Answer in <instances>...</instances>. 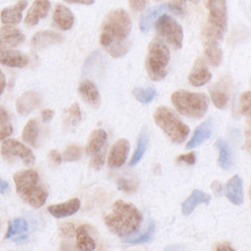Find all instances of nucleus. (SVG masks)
<instances>
[{
	"label": "nucleus",
	"instance_id": "43",
	"mask_svg": "<svg viewBox=\"0 0 251 251\" xmlns=\"http://www.w3.org/2000/svg\"><path fill=\"white\" fill-rule=\"evenodd\" d=\"M129 6L130 8L135 11V12H140L142 10H144L146 4H147V0H128Z\"/></svg>",
	"mask_w": 251,
	"mask_h": 251
},
{
	"label": "nucleus",
	"instance_id": "27",
	"mask_svg": "<svg viewBox=\"0 0 251 251\" xmlns=\"http://www.w3.org/2000/svg\"><path fill=\"white\" fill-rule=\"evenodd\" d=\"M107 140V133L104 129L98 128L91 132L87 145H86V153L89 155H93L99 150H101Z\"/></svg>",
	"mask_w": 251,
	"mask_h": 251
},
{
	"label": "nucleus",
	"instance_id": "50",
	"mask_svg": "<svg viewBox=\"0 0 251 251\" xmlns=\"http://www.w3.org/2000/svg\"><path fill=\"white\" fill-rule=\"evenodd\" d=\"M9 188V183L0 178V193H5Z\"/></svg>",
	"mask_w": 251,
	"mask_h": 251
},
{
	"label": "nucleus",
	"instance_id": "3",
	"mask_svg": "<svg viewBox=\"0 0 251 251\" xmlns=\"http://www.w3.org/2000/svg\"><path fill=\"white\" fill-rule=\"evenodd\" d=\"M13 179L18 195L26 204L33 208H39L45 203L48 191L36 171H20L13 176Z\"/></svg>",
	"mask_w": 251,
	"mask_h": 251
},
{
	"label": "nucleus",
	"instance_id": "8",
	"mask_svg": "<svg viewBox=\"0 0 251 251\" xmlns=\"http://www.w3.org/2000/svg\"><path fill=\"white\" fill-rule=\"evenodd\" d=\"M1 154L6 160L10 162L12 159L18 158L25 166H31L35 162V157L32 151L24 143L16 139L4 140L1 146Z\"/></svg>",
	"mask_w": 251,
	"mask_h": 251
},
{
	"label": "nucleus",
	"instance_id": "42",
	"mask_svg": "<svg viewBox=\"0 0 251 251\" xmlns=\"http://www.w3.org/2000/svg\"><path fill=\"white\" fill-rule=\"evenodd\" d=\"M195 153L194 152H190L184 155H179L176 158V162L178 163H185L188 165H193L195 163Z\"/></svg>",
	"mask_w": 251,
	"mask_h": 251
},
{
	"label": "nucleus",
	"instance_id": "25",
	"mask_svg": "<svg viewBox=\"0 0 251 251\" xmlns=\"http://www.w3.org/2000/svg\"><path fill=\"white\" fill-rule=\"evenodd\" d=\"M79 93L83 100L93 107H98L100 104V96L96 85L90 80H83L78 87Z\"/></svg>",
	"mask_w": 251,
	"mask_h": 251
},
{
	"label": "nucleus",
	"instance_id": "5",
	"mask_svg": "<svg viewBox=\"0 0 251 251\" xmlns=\"http://www.w3.org/2000/svg\"><path fill=\"white\" fill-rule=\"evenodd\" d=\"M156 125L174 143H181L189 133V127L178 119L176 113L165 106L158 107L153 115Z\"/></svg>",
	"mask_w": 251,
	"mask_h": 251
},
{
	"label": "nucleus",
	"instance_id": "31",
	"mask_svg": "<svg viewBox=\"0 0 251 251\" xmlns=\"http://www.w3.org/2000/svg\"><path fill=\"white\" fill-rule=\"evenodd\" d=\"M38 132H39V127H38L37 122L35 120H29L26 123L25 126L24 127L22 137L25 143L35 147L37 142Z\"/></svg>",
	"mask_w": 251,
	"mask_h": 251
},
{
	"label": "nucleus",
	"instance_id": "34",
	"mask_svg": "<svg viewBox=\"0 0 251 251\" xmlns=\"http://www.w3.org/2000/svg\"><path fill=\"white\" fill-rule=\"evenodd\" d=\"M132 94L139 102L147 104L154 99L156 90L153 87H136L132 90Z\"/></svg>",
	"mask_w": 251,
	"mask_h": 251
},
{
	"label": "nucleus",
	"instance_id": "12",
	"mask_svg": "<svg viewBox=\"0 0 251 251\" xmlns=\"http://www.w3.org/2000/svg\"><path fill=\"white\" fill-rule=\"evenodd\" d=\"M41 104L40 96L37 92L28 90L21 94L16 101V108L20 115L26 116L35 109H37Z\"/></svg>",
	"mask_w": 251,
	"mask_h": 251
},
{
	"label": "nucleus",
	"instance_id": "47",
	"mask_svg": "<svg viewBox=\"0 0 251 251\" xmlns=\"http://www.w3.org/2000/svg\"><path fill=\"white\" fill-rule=\"evenodd\" d=\"M211 187H212V189H213V191H214V193H215L216 195H220L221 192H222V190H223V185H222V183L219 182V181H217V180H215V181L212 182Z\"/></svg>",
	"mask_w": 251,
	"mask_h": 251
},
{
	"label": "nucleus",
	"instance_id": "41",
	"mask_svg": "<svg viewBox=\"0 0 251 251\" xmlns=\"http://www.w3.org/2000/svg\"><path fill=\"white\" fill-rule=\"evenodd\" d=\"M59 230H60V234L64 237L73 238L74 236H75V228L74 224L72 223L66 222L61 224L59 226Z\"/></svg>",
	"mask_w": 251,
	"mask_h": 251
},
{
	"label": "nucleus",
	"instance_id": "54",
	"mask_svg": "<svg viewBox=\"0 0 251 251\" xmlns=\"http://www.w3.org/2000/svg\"><path fill=\"white\" fill-rule=\"evenodd\" d=\"M157 1H159V0H157Z\"/></svg>",
	"mask_w": 251,
	"mask_h": 251
},
{
	"label": "nucleus",
	"instance_id": "22",
	"mask_svg": "<svg viewBox=\"0 0 251 251\" xmlns=\"http://www.w3.org/2000/svg\"><path fill=\"white\" fill-rule=\"evenodd\" d=\"M0 63L7 67L24 68L28 64V57L18 50H5L0 52Z\"/></svg>",
	"mask_w": 251,
	"mask_h": 251
},
{
	"label": "nucleus",
	"instance_id": "1",
	"mask_svg": "<svg viewBox=\"0 0 251 251\" xmlns=\"http://www.w3.org/2000/svg\"><path fill=\"white\" fill-rule=\"evenodd\" d=\"M131 21L124 9L111 11L105 18L100 34V43L113 57H121L129 49L126 40L131 30Z\"/></svg>",
	"mask_w": 251,
	"mask_h": 251
},
{
	"label": "nucleus",
	"instance_id": "45",
	"mask_svg": "<svg viewBox=\"0 0 251 251\" xmlns=\"http://www.w3.org/2000/svg\"><path fill=\"white\" fill-rule=\"evenodd\" d=\"M245 148L249 153H251V118L249 120L248 126L245 132Z\"/></svg>",
	"mask_w": 251,
	"mask_h": 251
},
{
	"label": "nucleus",
	"instance_id": "39",
	"mask_svg": "<svg viewBox=\"0 0 251 251\" xmlns=\"http://www.w3.org/2000/svg\"><path fill=\"white\" fill-rule=\"evenodd\" d=\"M118 188L125 192H133L136 190L137 185L134 180H130L125 177H120L117 181Z\"/></svg>",
	"mask_w": 251,
	"mask_h": 251
},
{
	"label": "nucleus",
	"instance_id": "20",
	"mask_svg": "<svg viewBox=\"0 0 251 251\" xmlns=\"http://www.w3.org/2000/svg\"><path fill=\"white\" fill-rule=\"evenodd\" d=\"M80 208V201L77 198L70 199L66 202L51 205L48 207V212L55 218H65L75 214Z\"/></svg>",
	"mask_w": 251,
	"mask_h": 251
},
{
	"label": "nucleus",
	"instance_id": "46",
	"mask_svg": "<svg viewBox=\"0 0 251 251\" xmlns=\"http://www.w3.org/2000/svg\"><path fill=\"white\" fill-rule=\"evenodd\" d=\"M54 116V111L51 109H44L41 111V118L43 122H49Z\"/></svg>",
	"mask_w": 251,
	"mask_h": 251
},
{
	"label": "nucleus",
	"instance_id": "15",
	"mask_svg": "<svg viewBox=\"0 0 251 251\" xmlns=\"http://www.w3.org/2000/svg\"><path fill=\"white\" fill-rule=\"evenodd\" d=\"M63 40H64V37L56 31L42 30V31L36 32L32 36L30 44L34 50H41L50 45L60 43Z\"/></svg>",
	"mask_w": 251,
	"mask_h": 251
},
{
	"label": "nucleus",
	"instance_id": "40",
	"mask_svg": "<svg viewBox=\"0 0 251 251\" xmlns=\"http://www.w3.org/2000/svg\"><path fill=\"white\" fill-rule=\"evenodd\" d=\"M104 163H105V150L102 148L101 150L93 154V157L91 158V161H90V166L94 170H99L103 167Z\"/></svg>",
	"mask_w": 251,
	"mask_h": 251
},
{
	"label": "nucleus",
	"instance_id": "23",
	"mask_svg": "<svg viewBox=\"0 0 251 251\" xmlns=\"http://www.w3.org/2000/svg\"><path fill=\"white\" fill-rule=\"evenodd\" d=\"M210 200L211 196L208 193L199 189H194L192 193L182 202L181 212L184 216H188L193 212L194 208L198 204H208Z\"/></svg>",
	"mask_w": 251,
	"mask_h": 251
},
{
	"label": "nucleus",
	"instance_id": "51",
	"mask_svg": "<svg viewBox=\"0 0 251 251\" xmlns=\"http://www.w3.org/2000/svg\"><path fill=\"white\" fill-rule=\"evenodd\" d=\"M215 248L217 249V250H233V248L230 246V245H228L227 243H225V244H223V243H220L219 245H217V246H215Z\"/></svg>",
	"mask_w": 251,
	"mask_h": 251
},
{
	"label": "nucleus",
	"instance_id": "10",
	"mask_svg": "<svg viewBox=\"0 0 251 251\" xmlns=\"http://www.w3.org/2000/svg\"><path fill=\"white\" fill-rule=\"evenodd\" d=\"M166 11L172 12L176 15H181L183 10L180 5L178 4H174V3H164L160 4L158 6L152 7L149 10H147L140 18V23H139V27L141 31L145 32L150 29L152 26L153 23L158 19V17L165 13Z\"/></svg>",
	"mask_w": 251,
	"mask_h": 251
},
{
	"label": "nucleus",
	"instance_id": "4",
	"mask_svg": "<svg viewBox=\"0 0 251 251\" xmlns=\"http://www.w3.org/2000/svg\"><path fill=\"white\" fill-rule=\"evenodd\" d=\"M175 108L182 116L191 119L202 118L207 112L209 101L204 93L177 90L172 94Z\"/></svg>",
	"mask_w": 251,
	"mask_h": 251
},
{
	"label": "nucleus",
	"instance_id": "38",
	"mask_svg": "<svg viewBox=\"0 0 251 251\" xmlns=\"http://www.w3.org/2000/svg\"><path fill=\"white\" fill-rule=\"evenodd\" d=\"M81 118L79 106L77 103H74L68 110V121L70 125L76 126Z\"/></svg>",
	"mask_w": 251,
	"mask_h": 251
},
{
	"label": "nucleus",
	"instance_id": "24",
	"mask_svg": "<svg viewBox=\"0 0 251 251\" xmlns=\"http://www.w3.org/2000/svg\"><path fill=\"white\" fill-rule=\"evenodd\" d=\"M209 91L214 105L219 109H224L228 102L227 84L223 80L219 81L218 83L213 84Z\"/></svg>",
	"mask_w": 251,
	"mask_h": 251
},
{
	"label": "nucleus",
	"instance_id": "2",
	"mask_svg": "<svg viewBox=\"0 0 251 251\" xmlns=\"http://www.w3.org/2000/svg\"><path fill=\"white\" fill-rule=\"evenodd\" d=\"M142 222V215L131 203L118 200L112 211L104 218L108 228L119 236H128L137 231Z\"/></svg>",
	"mask_w": 251,
	"mask_h": 251
},
{
	"label": "nucleus",
	"instance_id": "17",
	"mask_svg": "<svg viewBox=\"0 0 251 251\" xmlns=\"http://www.w3.org/2000/svg\"><path fill=\"white\" fill-rule=\"evenodd\" d=\"M211 77L212 75L208 70L205 61L202 58H198L188 75L189 83L193 86H201L207 83Z\"/></svg>",
	"mask_w": 251,
	"mask_h": 251
},
{
	"label": "nucleus",
	"instance_id": "33",
	"mask_svg": "<svg viewBox=\"0 0 251 251\" xmlns=\"http://www.w3.org/2000/svg\"><path fill=\"white\" fill-rule=\"evenodd\" d=\"M13 132L12 123L6 109L0 106V141L6 139Z\"/></svg>",
	"mask_w": 251,
	"mask_h": 251
},
{
	"label": "nucleus",
	"instance_id": "18",
	"mask_svg": "<svg viewBox=\"0 0 251 251\" xmlns=\"http://www.w3.org/2000/svg\"><path fill=\"white\" fill-rule=\"evenodd\" d=\"M224 192L226 198L234 205L243 203V183L239 176H233L225 185Z\"/></svg>",
	"mask_w": 251,
	"mask_h": 251
},
{
	"label": "nucleus",
	"instance_id": "28",
	"mask_svg": "<svg viewBox=\"0 0 251 251\" xmlns=\"http://www.w3.org/2000/svg\"><path fill=\"white\" fill-rule=\"evenodd\" d=\"M205 54L208 58L210 64L214 67H217L222 62L223 52L218 43L217 39L213 38H205Z\"/></svg>",
	"mask_w": 251,
	"mask_h": 251
},
{
	"label": "nucleus",
	"instance_id": "7",
	"mask_svg": "<svg viewBox=\"0 0 251 251\" xmlns=\"http://www.w3.org/2000/svg\"><path fill=\"white\" fill-rule=\"evenodd\" d=\"M155 26L159 35L163 37L168 43H170L174 48L178 49L182 46V27L174 18L164 14L158 17Z\"/></svg>",
	"mask_w": 251,
	"mask_h": 251
},
{
	"label": "nucleus",
	"instance_id": "26",
	"mask_svg": "<svg viewBox=\"0 0 251 251\" xmlns=\"http://www.w3.org/2000/svg\"><path fill=\"white\" fill-rule=\"evenodd\" d=\"M75 237H76V247L79 250L90 251L94 250L96 247L94 239L88 232V226L85 225L79 226L75 229Z\"/></svg>",
	"mask_w": 251,
	"mask_h": 251
},
{
	"label": "nucleus",
	"instance_id": "36",
	"mask_svg": "<svg viewBox=\"0 0 251 251\" xmlns=\"http://www.w3.org/2000/svg\"><path fill=\"white\" fill-rule=\"evenodd\" d=\"M239 111L242 115L251 118V91H245L239 99Z\"/></svg>",
	"mask_w": 251,
	"mask_h": 251
},
{
	"label": "nucleus",
	"instance_id": "21",
	"mask_svg": "<svg viewBox=\"0 0 251 251\" xmlns=\"http://www.w3.org/2000/svg\"><path fill=\"white\" fill-rule=\"evenodd\" d=\"M27 2L20 0L17 4L6 7L1 11V22L5 25H16L22 21L23 11L26 8Z\"/></svg>",
	"mask_w": 251,
	"mask_h": 251
},
{
	"label": "nucleus",
	"instance_id": "9",
	"mask_svg": "<svg viewBox=\"0 0 251 251\" xmlns=\"http://www.w3.org/2000/svg\"><path fill=\"white\" fill-rule=\"evenodd\" d=\"M206 7L210 13L208 24L225 32L227 22L226 0H206Z\"/></svg>",
	"mask_w": 251,
	"mask_h": 251
},
{
	"label": "nucleus",
	"instance_id": "30",
	"mask_svg": "<svg viewBox=\"0 0 251 251\" xmlns=\"http://www.w3.org/2000/svg\"><path fill=\"white\" fill-rule=\"evenodd\" d=\"M216 146L219 150L218 164L223 170H229L232 164L231 151L228 144L223 139H218Z\"/></svg>",
	"mask_w": 251,
	"mask_h": 251
},
{
	"label": "nucleus",
	"instance_id": "49",
	"mask_svg": "<svg viewBox=\"0 0 251 251\" xmlns=\"http://www.w3.org/2000/svg\"><path fill=\"white\" fill-rule=\"evenodd\" d=\"M68 3H76V4H84L91 5L94 3V0H65Z\"/></svg>",
	"mask_w": 251,
	"mask_h": 251
},
{
	"label": "nucleus",
	"instance_id": "16",
	"mask_svg": "<svg viewBox=\"0 0 251 251\" xmlns=\"http://www.w3.org/2000/svg\"><path fill=\"white\" fill-rule=\"evenodd\" d=\"M214 126H214L213 119H208L204 121L202 124H200V126H198L195 128L191 139L187 142L186 148L193 149L196 146L205 142L207 139H209L213 134Z\"/></svg>",
	"mask_w": 251,
	"mask_h": 251
},
{
	"label": "nucleus",
	"instance_id": "13",
	"mask_svg": "<svg viewBox=\"0 0 251 251\" xmlns=\"http://www.w3.org/2000/svg\"><path fill=\"white\" fill-rule=\"evenodd\" d=\"M129 151V143L126 138L119 139L111 148L108 165L111 168H119L125 164L126 161Z\"/></svg>",
	"mask_w": 251,
	"mask_h": 251
},
{
	"label": "nucleus",
	"instance_id": "29",
	"mask_svg": "<svg viewBox=\"0 0 251 251\" xmlns=\"http://www.w3.org/2000/svg\"><path fill=\"white\" fill-rule=\"evenodd\" d=\"M149 142V132L146 126H143L139 132L138 138H137V144H136V148L134 150V153L131 157V160L129 162L130 166H134L136 165L140 159L143 157L145 150L147 148Z\"/></svg>",
	"mask_w": 251,
	"mask_h": 251
},
{
	"label": "nucleus",
	"instance_id": "37",
	"mask_svg": "<svg viewBox=\"0 0 251 251\" xmlns=\"http://www.w3.org/2000/svg\"><path fill=\"white\" fill-rule=\"evenodd\" d=\"M80 157H81V148L77 145L72 144L66 148V150L63 153L62 159L67 162H73V161L78 160Z\"/></svg>",
	"mask_w": 251,
	"mask_h": 251
},
{
	"label": "nucleus",
	"instance_id": "48",
	"mask_svg": "<svg viewBox=\"0 0 251 251\" xmlns=\"http://www.w3.org/2000/svg\"><path fill=\"white\" fill-rule=\"evenodd\" d=\"M6 86V78L3 72L0 70V95L3 93Z\"/></svg>",
	"mask_w": 251,
	"mask_h": 251
},
{
	"label": "nucleus",
	"instance_id": "53",
	"mask_svg": "<svg viewBox=\"0 0 251 251\" xmlns=\"http://www.w3.org/2000/svg\"><path fill=\"white\" fill-rule=\"evenodd\" d=\"M250 198H251V186H250Z\"/></svg>",
	"mask_w": 251,
	"mask_h": 251
},
{
	"label": "nucleus",
	"instance_id": "32",
	"mask_svg": "<svg viewBox=\"0 0 251 251\" xmlns=\"http://www.w3.org/2000/svg\"><path fill=\"white\" fill-rule=\"evenodd\" d=\"M27 223L25 219H22V218H16L14 219L13 221H11L9 223V226H8V229L6 231V234H5V238H11L15 235H18V234H23L24 232H25L27 230Z\"/></svg>",
	"mask_w": 251,
	"mask_h": 251
},
{
	"label": "nucleus",
	"instance_id": "19",
	"mask_svg": "<svg viewBox=\"0 0 251 251\" xmlns=\"http://www.w3.org/2000/svg\"><path fill=\"white\" fill-rule=\"evenodd\" d=\"M74 15L69 8L62 4H58L54 10L52 17V25L61 30H68L74 25Z\"/></svg>",
	"mask_w": 251,
	"mask_h": 251
},
{
	"label": "nucleus",
	"instance_id": "6",
	"mask_svg": "<svg viewBox=\"0 0 251 251\" xmlns=\"http://www.w3.org/2000/svg\"><path fill=\"white\" fill-rule=\"evenodd\" d=\"M170 51L166 44L158 38L153 39L147 50L145 67L152 80H160L168 74Z\"/></svg>",
	"mask_w": 251,
	"mask_h": 251
},
{
	"label": "nucleus",
	"instance_id": "35",
	"mask_svg": "<svg viewBox=\"0 0 251 251\" xmlns=\"http://www.w3.org/2000/svg\"><path fill=\"white\" fill-rule=\"evenodd\" d=\"M154 229H155V223L153 221H150L149 223V226L147 227V230L138 235V236H135V237H130V238H126L125 239L126 242L127 243H131V244H140V243H146L148 242L152 236H153V233H154Z\"/></svg>",
	"mask_w": 251,
	"mask_h": 251
},
{
	"label": "nucleus",
	"instance_id": "11",
	"mask_svg": "<svg viewBox=\"0 0 251 251\" xmlns=\"http://www.w3.org/2000/svg\"><path fill=\"white\" fill-rule=\"evenodd\" d=\"M25 41V34L17 27L4 25L0 27V52L19 46Z\"/></svg>",
	"mask_w": 251,
	"mask_h": 251
},
{
	"label": "nucleus",
	"instance_id": "52",
	"mask_svg": "<svg viewBox=\"0 0 251 251\" xmlns=\"http://www.w3.org/2000/svg\"><path fill=\"white\" fill-rule=\"evenodd\" d=\"M187 1H190V2H192V3H197L199 0H187Z\"/></svg>",
	"mask_w": 251,
	"mask_h": 251
},
{
	"label": "nucleus",
	"instance_id": "14",
	"mask_svg": "<svg viewBox=\"0 0 251 251\" xmlns=\"http://www.w3.org/2000/svg\"><path fill=\"white\" fill-rule=\"evenodd\" d=\"M51 8V4L48 0H35L28 9L25 18V24L28 26H33L37 23L47 17Z\"/></svg>",
	"mask_w": 251,
	"mask_h": 251
},
{
	"label": "nucleus",
	"instance_id": "44",
	"mask_svg": "<svg viewBox=\"0 0 251 251\" xmlns=\"http://www.w3.org/2000/svg\"><path fill=\"white\" fill-rule=\"evenodd\" d=\"M48 157H49V160L50 162L53 164V165H59L61 162H62V155L60 154V152L56 149H53L49 152L48 154Z\"/></svg>",
	"mask_w": 251,
	"mask_h": 251
}]
</instances>
